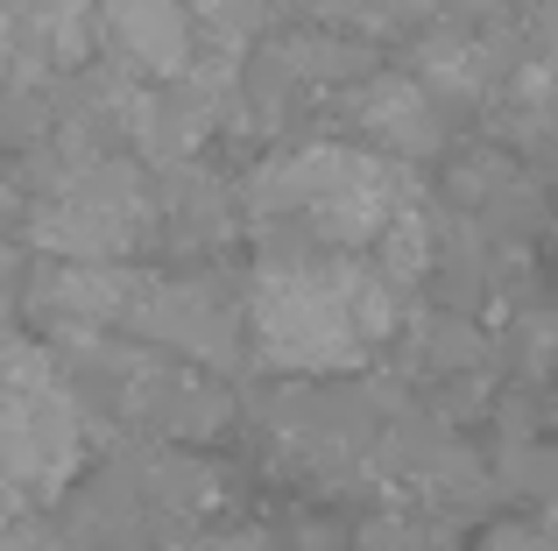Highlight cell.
<instances>
[{
  "instance_id": "1",
  "label": "cell",
  "mask_w": 558,
  "mask_h": 551,
  "mask_svg": "<svg viewBox=\"0 0 558 551\" xmlns=\"http://www.w3.org/2000/svg\"><path fill=\"white\" fill-rule=\"evenodd\" d=\"M247 326L262 360L283 375H340L368 360L396 332V283L375 262H332V255H276L255 276Z\"/></svg>"
},
{
  "instance_id": "2",
  "label": "cell",
  "mask_w": 558,
  "mask_h": 551,
  "mask_svg": "<svg viewBox=\"0 0 558 551\" xmlns=\"http://www.w3.org/2000/svg\"><path fill=\"white\" fill-rule=\"evenodd\" d=\"M403 206V177L375 149H298L247 177L255 220H304L318 241H340V248H375V234Z\"/></svg>"
},
{
  "instance_id": "3",
  "label": "cell",
  "mask_w": 558,
  "mask_h": 551,
  "mask_svg": "<svg viewBox=\"0 0 558 551\" xmlns=\"http://www.w3.org/2000/svg\"><path fill=\"white\" fill-rule=\"evenodd\" d=\"M156 234V192L128 156H78L57 170V192L28 212V241L64 262H121Z\"/></svg>"
},
{
  "instance_id": "4",
  "label": "cell",
  "mask_w": 558,
  "mask_h": 551,
  "mask_svg": "<svg viewBox=\"0 0 558 551\" xmlns=\"http://www.w3.org/2000/svg\"><path fill=\"white\" fill-rule=\"evenodd\" d=\"M121 326L156 346H178V354L205 360V368H233L241 360V311L213 283H198V276H142L135 269Z\"/></svg>"
},
{
  "instance_id": "5",
  "label": "cell",
  "mask_w": 558,
  "mask_h": 551,
  "mask_svg": "<svg viewBox=\"0 0 558 551\" xmlns=\"http://www.w3.org/2000/svg\"><path fill=\"white\" fill-rule=\"evenodd\" d=\"M354 127L368 135L375 156L389 163H424V156L446 149V113L438 99L424 93L410 71H375L368 85L354 93Z\"/></svg>"
},
{
  "instance_id": "6",
  "label": "cell",
  "mask_w": 558,
  "mask_h": 551,
  "mask_svg": "<svg viewBox=\"0 0 558 551\" xmlns=\"http://www.w3.org/2000/svg\"><path fill=\"white\" fill-rule=\"evenodd\" d=\"M99 8V42L121 50L142 78H184L198 64V22L184 0H93Z\"/></svg>"
},
{
  "instance_id": "7",
  "label": "cell",
  "mask_w": 558,
  "mask_h": 551,
  "mask_svg": "<svg viewBox=\"0 0 558 551\" xmlns=\"http://www.w3.org/2000/svg\"><path fill=\"white\" fill-rule=\"evenodd\" d=\"M135 269L128 262H57L36 283V318L50 332H107L121 326Z\"/></svg>"
},
{
  "instance_id": "8",
  "label": "cell",
  "mask_w": 558,
  "mask_h": 551,
  "mask_svg": "<svg viewBox=\"0 0 558 551\" xmlns=\"http://www.w3.org/2000/svg\"><path fill=\"white\" fill-rule=\"evenodd\" d=\"M14 42L28 64L78 71L99 50V8L93 0H22L14 8Z\"/></svg>"
},
{
  "instance_id": "9",
  "label": "cell",
  "mask_w": 558,
  "mask_h": 551,
  "mask_svg": "<svg viewBox=\"0 0 558 551\" xmlns=\"http://www.w3.org/2000/svg\"><path fill=\"white\" fill-rule=\"evenodd\" d=\"M318 8H326L332 22L368 28V36H396V28L424 22V8H432V0H318Z\"/></svg>"
},
{
  "instance_id": "10",
  "label": "cell",
  "mask_w": 558,
  "mask_h": 551,
  "mask_svg": "<svg viewBox=\"0 0 558 551\" xmlns=\"http://www.w3.org/2000/svg\"><path fill=\"white\" fill-rule=\"evenodd\" d=\"M509 346H517V360H523L531 375H545L551 354H558V318H551V311H523V318H517V340H509Z\"/></svg>"
},
{
  "instance_id": "11",
  "label": "cell",
  "mask_w": 558,
  "mask_h": 551,
  "mask_svg": "<svg viewBox=\"0 0 558 551\" xmlns=\"http://www.w3.org/2000/svg\"><path fill=\"white\" fill-rule=\"evenodd\" d=\"M531 42H537V64H558V0H537V14H531Z\"/></svg>"
},
{
  "instance_id": "12",
  "label": "cell",
  "mask_w": 558,
  "mask_h": 551,
  "mask_svg": "<svg viewBox=\"0 0 558 551\" xmlns=\"http://www.w3.org/2000/svg\"><path fill=\"white\" fill-rule=\"evenodd\" d=\"M488 551H558L551 530H531V524H509V530H495Z\"/></svg>"
},
{
  "instance_id": "13",
  "label": "cell",
  "mask_w": 558,
  "mask_h": 551,
  "mask_svg": "<svg viewBox=\"0 0 558 551\" xmlns=\"http://www.w3.org/2000/svg\"><path fill=\"white\" fill-rule=\"evenodd\" d=\"M0 551H57V538L36 524H0Z\"/></svg>"
},
{
  "instance_id": "14",
  "label": "cell",
  "mask_w": 558,
  "mask_h": 551,
  "mask_svg": "<svg viewBox=\"0 0 558 551\" xmlns=\"http://www.w3.org/2000/svg\"><path fill=\"white\" fill-rule=\"evenodd\" d=\"M184 551H269V538H255V530H219V538H191Z\"/></svg>"
},
{
  "instance_id": "15",
  "label": "cell",
  "mask_w": 558,
  "mask_h": 551,
  "mask_svg": "<svg viewBox=\"0 0 558 551\" xmlns=\"http://www.w3.org/2000/svg\"><path fill=\"white\" fill-rule=\"evenodd\" d=\"M14 64H22V42H14V8H0V85L14 78Z\"/></svg>"
},
{
  "instance_id": "16",
  "label": "cell",
  "mask_w": 558,
  "mask_h": 551,
  "mask_svg": "<svg viewBox=\"0 0 558 551\" xmlns=\"http://www.w3.org/2000/svg\"><path fill=\"white\" fill-rule=\"evenodd\" d=\"M191 8V22H219V14H241L247 0H184Z\"/></svg>"
}]
</instances>
